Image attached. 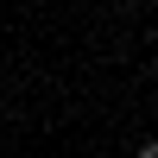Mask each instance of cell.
Instances as JSON below:
<instances>
[{"instance_id": "obj_1", "label": "cell", "mask_w": 158, "mask_h": 158, "mask_svg": "<svg viewBox=\"0 0 158 158\" xmlns=\"http://www.w3.org/2000/svg\"><path fill=\"white\" fill-rule=\"evenodd\" d=\"M133 158H158V146H152V139H146V146H139V152H133Z\"/></svg>"}]
</instances>
